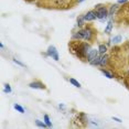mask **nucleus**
I'll return each mask as SVG.
<instances>
[{
    "label": "nucleus",
    "instance_id": "6",
    "mask_svg": "<svg viewBox=\"0 0 129 129\" xmlns=\"http://www.w3.org/2000/svg\"><path fill=\"white\" fill-rule=\"evenodd\" d=\"M98 53H99L98 50H90L89 53L87 54V61L90 63L94 60V58H96V57L98 56Z\"/></svg>",
    "mask_w": 129,
    "mask_h": 129
},
{
    "label": "nucleus",
    "instance_id": "21",
    "mask_svg": "<svg viewBox=\"0 0 129 129\" xmlns=\"http://www.w3.org/2000/svg\"><path fill=\"white\" fill-rule=\"evenodd\" d=\"M5 93H11V87L9 84H5V89H4Z\"/></svg>",
    "mask_w": 129,
    "mask_h": 129
},
{
    "label": "nucleus",
    "instance_id": "13",
    "mask_svg": "<svg viewBox=\"0 0 129 129\" xmlns=\"http://www.w3.org/2000/svg\"><path fill=\"white\" fill-rule=\"evenodd\" d=\"M111 29H113V22L109 21V22L107 23V27H106V29H105V33L109 34L110 32H111Z\"/></svg>",
    "mask_w": 129,
    "mask_h": 129
},
{
    "label": "nucleus",
    "instance_id": "8",
    "mask_svg": "<svg viewBox=\"0 0 129 129\" xmlns=\"http://www.w3.org/2000/svg\"><path fill=\"white\" fill-rule=\"evenodd\" d=\"M72 38L74 40H82V39H84V31H83V29H82V30H78L77 32H75V33H73Z\"/></svg>",
    "mask_w": 129,
    "mask_h": 129
},
{
    "label": "nucleus",
    "instance_id": "24",
    "mask_svg": "<svg viewBox=\"0 0 129 129\" xmlns=\"http://www.w3.org/2000/svg\"><path fill=\"white\" fill-rule=\"evenodd\" d=\"M113 120H115V121H117V122H121V120H120L119 118H117V117H113Z\"/></svg>",
    "mask_w": 129,
    "mask_h": 129
},
{
    "label": "nucleus",
    "instance_id": "22",
    "mask_svg": "<svg viewBox=\"0 0 129 129\" xmlns=\"http://www.w3.org/2000/svg\"><path fill=\"white\" fill-rule=\"evenodd\" d=\"M13 62L14 63H16V64H18V65H20V66H24V64H23V63H21V62H20V61H18V60H17V58H13Z\"/></svg>",
    "mask_w": 129,
    "mask_h": 129
},
{
    "label": "nucleus",
    "instance_id": "23",
    "mask_svg": "<svg viewBox=\"0 0 129 129\" xmlns=\"http://www.w3.org/2000/svg\"><path fill=\"white\" fill-rule=\"evenodd\" d=\"M126 2H128V0H118L117 4H126Z\"/></svg>",
    "mask_w": 129,
    "mask_h": 129
},
{
    "label": "nucleus",
    "instance_id": "19",
    "mask_svg": "<svg viewBox=\"0 0 129 129\" xmlns=\"http://www.w3.org/2000/svg\"><path fill=\"white\" fill-rule=\"evenodd\" d=\"M70 83L73 84L75 87H78V88H80V87H81V84L78 83V82L76 81V80H74V78H70Z\"/></svg>",
    "mask_w": 129,
    "mask_h": 129
},
{
    "label": "nucleus",
    "instance_id": "11",
    "mask_svg": "<svg viewBox=\"0 0 129 129\" xmlns=\"http://www.w3.org/2000/svg\"><path fill=\"white\" fill-rule=\"evenodd\" d=\"M106 51H107V46L105 44H101L98 46V52L101 54H105V53H106Z\"/></svg>",
    "mask_w": 129,
    "mask_h": 129
},
{
    "label": "nucleus",
    "instance_id": "20",
    "mask_svg": "<svg viewBox=\"0 0 129 129\" xmlns=\"http://www.w3.org/2000/svg\"><path fill=\"white\" fill-rule=\"evenodd\" d=\"M44 122L48 125V127H52V122H51V120H50L48 115H44Z\"/></svg>",
    "mask_w": 129,
    "mask_h": 129
},
{
    "label": "nucleus",
    "instance_id": "3",
    "mask_svg": "<svg viewBox=\"0 0 129 129\" xmlns=\"http://www.w3.org/2000/svg\"><path fill=\"white\" fill-rule=\"evenodd\" d=\"M83 31H84V39L86 41H93L94 37H95V34H96V32L93 29L92 25H88V27L83 29Z\"/></svg>",
    "mask_w": 129,
    "mask_h": 129
},
{
    "label": "nucleus",
    "instance_id": "26",
    "mask_svg": "<svg viewBox=\"0 0 129 129\" xmlns=\"http://www.w3.org/2000/svg\"><path fill=\"white\" fill-rule=\"evenodd\" d=\"M84 1V0H77V2H78V4H80V2H83Z\"/></svg>",
    "mask_w": 129,
    "mask_h": 129
},
{
    "label": "nucleus",
    "instance_id": "16",
    "mask_svg": "<svg viewBox=\"0 0 129 129\" xmlns=\"http://www.w3.org/2000/svg\"><path fill=\"white\" fill-rule=\"evenodd\" d=\"M36 124H37L38 127H40V128H45V127H48V125H46L45 122H42V121H41V120H39V119L36 120Z\"/></svg>",
    "mask_w": 129,
    "mask_h": 129
},
{
    "label": "nucleus",
    "instance_id": "12",
    "mask_svg": "<svg viewBox=\"0 0 129 129\" xmlns=\"http://www.w3.org/2000/svg\"><path fill=\"white\" fill-rule=\"evenodd\" d=\"M84 22H85L84 16H80V17H78V18H77V25H78V27H83Z\"/></svg>",
    "mask_w": 129,
    "mask_h": 129
},
{
    "label": "nucleus",
    "instance_id": "7",
    "mask_svg": "<svg viewBox=\"0 0 129 129\" xmlns=\"http://www.w3.org/2000/svg\"><path fill=\"white\" fill-rule=\"evenodd\" d=\"M29 86L31 88H39V89H45L44 84H42L41 82H32V83L29 84Z\"/></svg>",
    "mask_w": 129,
    "mask_h": 129
},
{
    "label": "nucleus",
    "instance_id": "5",
    "mask_svg": "<svg viewBox=\"0 0 129 129\" xmlns=\"http://www.w3.org/2000/svg\"><path fill=\"white\" fill-rule=\"evenodd\" d=\"M85 21H93L97 18V13H96V10H90L87 11V13L84 16Z\"/></svg>",
    "mask_w": 129,
    "mask_h": 129
},
{
    "label": "nucleus",
    "instance_id": "18",
    "mask_svg": "<svg viewBox=\"0 0 129 129\" xmlns=\"http://www.w3.org/2000/svg\"><path fill=\"white\" fill-rule=\"evenodd\" d=\"M13 108H14L16 110H18L19 113H21V114L24 113V109H23V108L20 106V105H18V104H14V105H13Z\"/></svg>",
    "mask_w": 129,
    "mask_h": 129
},
{
    "label": "nucleus",
    "instance_id": "17",
    "mask_svg": "<svg viewBox=\"0 0 129 129\" xmlns=\"http://www.w3.org/2000/svg\"><path fill=\"white\" fill-rule=\"evenodd\" d=\"M89 64H92V65H101V57L97 56L96 58H94Z\"/></svg>",
    "mask_w": 129,
    "mask_h": 129
},
{
    "label": "nucleus",
    "instance_id": "10",
    "mask_svg": "<svg viewBox=\"0 0 129 129\" xmlns=\"http://www.w3.org/2000/svg\"><path fill=\"white\" fill-rule=\"evenodd\" d=\"M117 9H118V4H116V5H113L110 7V10L108 11V16H114V13L117 11Z\"/></svg>",
    "mask_w": 129,
    "mask_h": 129
},
{
    "label": "nucleus",
    "instance_id": "15",
    "mask_svg": "<svg viewBox=\"0 0 129 129\" xmlns=\"http://www.w3.org/2000/svg\"><path fill=\"white\" fill-rule=\"evenodd\" d=\"M121 40H122L121 36H116V37H114V38H113V40H111V42H113V43H115V44H117V43L121 42Z\"/></svg>",
    "mask_w": 129,
    "mask_h": 129
},
{
    "label": "nucleus",
    "instance_id": "14",
    "mask_svg": "<svg viewBox=\"0 0 129 129\" xmlns=\"http://www.w3.org/2000/svg\"><path fill=\"white\" fill-rule=\"evenodd\" d=\"M101 71H102V73H103V74H104L105 76H106V77H108V78H114V75L111 74L110 72H108L107 70H104V69H102Z\"/></svg>",
    "mask_w": 129,
    "mask_h": 129
},
{
    "label": "nucleus",
    "instance_id": "25",
    "mask_svg": "<svg viewBox=\"0 0 129 129\" xmlns=\"http://www.w3.org/2000/svg\"><path fill=\"white\" fill-rule=\"evenodd\" d=\"M60 108H62V109H64V108H65V107H64V105H62V104H60Z\"/></svg>",
    "mask_w": 129,
    "mask_h": 129
},
{
    "label": "nucleus",
    "instance_id": "9",
    "mask_svg": "<svg viewBox=\"0 0 129 129\" xmlns=\"http://www.w3.org/2000/svg\"><path fill=\"white\" fill-rule=\"evenodd\" d=\"M108 63V55L107 54H104L103 56L101 57V66H105L107 65Z\"/></svg>",
    "mask_w": 129,
    "mask_h": 129
},
{
    "label": "nucleus",
    "instance_id": "1",
    "mask_svg": "<svg viewBox=\"0 0 129 129\" xmlns=\"http://www.w3.org/2000/svg\"><path fill=\"white\" fill-rule=\"evenodd\" d=\"M70 50L72 53H74L76 56L81 60L87 58V54L90 51V46L87 43H80V42H72L70 44Z\"/></svg>",
    "mask_w": 129,
    "mask_h": 129
},
{
    "label": "nucleus",
    "instance_id": "4",
    "mask_svg": "<svg viewBox=\"0 0 129 129\" xmlns=\"http://www.w3.org/2000/svg\"><path fill=\"white\" fill-rule=\"evenodd\" d=\"M46 55L50 57H52L53 60L55 61H58V54H57V51H56V49H55V46L53 45H50L49 46V49H48V51H46Z\"/></svg>",
    "mask_w": 129,
    "mask_h": 129
},
{
    "label": "nucleus",
    "instance_id": "2",
    "mask_svg": "<svg viewBox=\"0 0 129 129\" xmlns=\"http://www.w3.org/2000/svg\"><path fill=\"white\" fill-rule=\"evenodd\" d=\"M95 10H96V13H97V18L102 21H104L105 19L107 18L108 16V10L105 6L103 5H97L95 6Z\"/></svg>",
    "mask_w": 129,
    "mask_h": 129
}]
</instances>
